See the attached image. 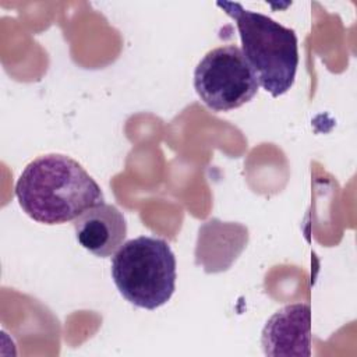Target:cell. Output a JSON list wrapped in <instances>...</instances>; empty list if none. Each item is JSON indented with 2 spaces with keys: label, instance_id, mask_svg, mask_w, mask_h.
<instances>
[{
  "label": "cell",
  "instance_id": "obj_3",
  "mask_svg": "<svg viewBox=\"0 0 357 357\" xmlns=\"http://www.w3.org/2000/svg\"><path fill=\"white\" fill-rule=\"evenodd\" d=\"M112 278L131 304L155 310L166 304L176 289V257L167 241L139 236L124 241L112 258Z\"/></svg>",
  "mask_w": 357,
  "mask_h": 357
},
{
  "label": "cell",
  "instance_id": "obj_6",
  "mask_svg": "<svg viewBox=\"0 0 357 357\" xmlns=\"http://www.w3.org/2000/svg\"><path fill=\"white\" fill-rule=\"evenodd\" d=\"M74 229L78 243L100 258L114 254L127 236V222L123 212L106 202L81 213L74 220Z\"/></svg>",
  "mask_w": 357,
  "mask_h": 357
},
{
  "label": "cell",
  "instance_id": "obj_2",
  "mask_svg": "<svg viewBox=\"0 0 357 357\" xmlns=\"http://www.w3.org/2000/svg\"><path fill=\"white\" fill-rule=\"evenodd\" d=\"M216 6L234 20L241 52L259 86L273 98L286 93L294 84L298 67V39L294 29L247 10L240 3L218 1Z\"/></svg>",
  "mask_w": 357,
  "mask_h": 357
},
{
  "label": "cell",
  "instance_id": "obj_5",
  "mask_svg": "<svg viewBox=\"0 0 357 357\" xmlns=\"http://www.w3.org/2000/svg\"><path fill=\"white\" fill-rule=\"evenodd\" d=\"M269 357L311 356V308L305 303L282 307L265 324L261 336Z\"/></svg>",
  "mask_w": 357,
  "mask_h": 357
},
{
  "label": "cell",
  "instance_id": "obj_4",
  "mask_svg": "<svg viewBox=\"0 0 357 357\" xmlns=\"http://www.w3.org/2000/svg\"><path fill=\"white\" fill-rule=\"evenodd\" d=\"M194 88L201 100L213 112H229L250 102L259 84L236 45L209 50L194 70Z\"/></svg>",
  "mask_w": 357,
  "mask_h": 357
},
{
  "label": "cell",
  "instance_id": "obj_1",
  "mask_svg": "<svg viewBox=\"0 0 357 357\" xmlns=\"http://www.w3.org/2000/svg\"><path fill=\"white\" fill-rule=\"evenodd\" d=\"M15 195L22 211L45 225L75 220L86 209L105 202L92 176L63 153L40 155L29 162L17 180Z\"/></svg>",
  "mask_w": 357,
  "mask_h": 357
}]
</instances>
